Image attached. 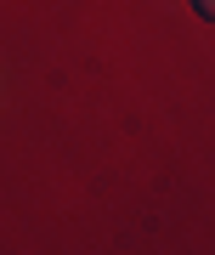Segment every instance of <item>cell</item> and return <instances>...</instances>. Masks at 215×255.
Here are the masks:
<instances>
[{
    "mask_svg": "<svg viewBox=\"0 0 215 255\" xmlns=\"http://www.w3.org/2000/svg\"><path fill=\"white\" fill-rule=\"evenodd\" d=\"M193 11H198V17H210V11H215V0H193Z\"/></svg>",
    "mask_w": 215,
    "mask_h": 255,
    "instance_id": "cell-1",
    "label": "cell"
}]
</instances>
